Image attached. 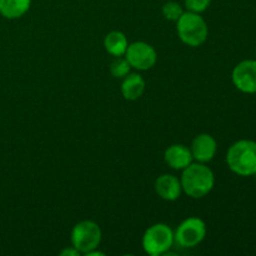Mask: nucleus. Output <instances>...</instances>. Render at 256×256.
Masks as SVG:
<instances>
[{
  "instance_id": "nucleus-16",
  "label": "nucleus",
  "mask_w": 256,
  "mask_h": 256,
  "mask_svg": "<svg viewBox=\"0 0 256 256\" xmlns=\"http://www.w3.org/2000/svg\"><path fill=\"white\" fill-rule=\"evenodd\" d=\"M130 64L125 58L118 56L110 64V72L114 78H125L130 72Z\"/></svg>"
},
{
  "instance_id": "nucleus-7",
  "label": "nucleus",
  "mask_w": 256,
  "mask_h": 256,
  "mask_svg": "<svg viewBox=\"0 0 256 256\" xmlns=\"http://www.w3.org/2000/svg\"><path fill=\"white\" fill-rule=\"evenodd\" d=\"M125 59L136 70H149L156 64L158 54L154 48L144 42H135L128 45Z\"/></svg>"
},
{
  "instance_id": "nucleus-1",
  "label": "nucleus",
  "mask_w": 256,
  "mask_h": 256,
  "mask_svg": "<svg viewBox=\"0 0 256 256\" xmlns=\"http://www.w3.org/2000/svg\"><path fill=\"white\" fill-rule=\"evenodd\" d=\"M182 189L192 199H202L212 190L215 176L212 170L202 162H192L182 170Z\"/></svg>"
},
{
  "instance_id": "nucleus-14",
  "label": "nucleus",
  "mask_w": 256,
  "mask_h": 256,
  "mask_svg": "<svg viewBox=\"0 0 256 256\" xmlns=\"http://www.w3.org/2000/svg\"><path fill=\"white\" fill-rule=\"evenodd\" d=\"M128 38L122 32H112L105 36L104 48L110 55L118 58L125 55L128 49Z\"/></svg>"
},
{
  "instance_id": "nucleus-10",
  "label": "nucleus",
  "mask_w": 256,
  "mask_h": 256,
  "mask_svg": "<svg viewBox=\"0 0 256 256\" xmlns=\"http://www.w3.org/2000/svg\"><path fill=\"white\" fill-rule=\"evenodd\" d=\"M155 192L166 202H175L182 195V182L176 176L172 174H162L155 182Z\"/></svg>"
},
{
  "instance_id": "nucleus-11",
  "label": "nucleus",
  "mask_w": 256,
  "mask_h": 256,
  "mask_svg": "<svg viewBox=\"0 0 256 256\" xmlns=\"http://www.w3.org/2000/svg\"><path fill=\"white\" fill-rule=\"evenodd\" d=\"M164 160L172 169L184 170L194 159L189 148L182 144H174L165 150Z\"/></svg>"
},
{
  "instance_id": "nucleus-9",
  "label": "nucleus",
  "mask_w": 256,
  "mask_h": 256,
  "mask_svg": "<svg viewBox=\"0 0 256 256\" xmlns=\"http://www.w3.org/2000/svg\"><path fill=\"white\" fill-rule=\"evenodd\" d=\"M218 144L216 140L210 134H199L194 138L190 146L192 159L196 160L198 162H209L214 159L216 154Z\"/></svg>"
},
{
  "instance_id": "nucleus-17",
  "label": "nucleus",
  "mask_w": 256,
  "mask_h": 256,
  "mask_svg": "<svg viewBox=\"0 0 256 256\" xmlns=\"http://www.w3.org/2000/svg\"><path fill=\"white\" fill-rule=\"evenodd\" d=\"M210 4H212V0H185V6L188 12H198V14L205 12L210 6Z\"/></svg>"
},
{
  "instance_id": "nucleus-6",
  "label": "nucleus",
  "mask_w": 256,
  "mask_h": 256,
  "mask_svg": "<svg viewBox=\"0 0 256 256\" xmlns=\"http://www.w3.org/2000/svg\"><path fill=\"white\" fill-rule=\"evenodd\" d=\"M206 236V225L198 216L185 219L174 232V242L180 248L192 249L198 246Z\"/></svg>"
},
{
  "instance_id": "nucleus-18",
  "label": "nucleus",
  "mask_w": 256,
  "mask_h": 256,
  "mask_svg": "<svg viewBox=\"0 0 256 256\" xmlns=\"http://www.w3.org/2000/svg\"><path fill=\"white\" fill-rule=\"evenodd\" d=\"M62 256H79L80 252L75 249L74 246L69 248V249H64L62 252H60Z\"/></svg>"
},
{
  "instance_id": "nucleus-15",
  "label": "nucleus",
  "mask_w": 256,
  "mask_h": 256,
  "mask_svg": "<svg viewBox=\"0 0 256 256\" xmlns=\"http://www.w3.org/2000/svg\"><path fill=\"white\" fill-rule=\"evenodd\" d=\"M182 12L184 10H182V5L176 2H168L162 5V15L165 19L170 20V22H178Z\"/></svg>"
},
{
  "instance_id": "nucleus-5",
  "label": "nucleus",
  "mask_w": 256,
  "mask_h": 256,
  "mask_svg": "<svg viewBox=\"0 0 256 256\" xmlns=\"http://www.w3.org/2000/svg\"><path fill=\"white\" fill-rule=\"evenodd\" d=\"M102 236V229L96 222L92 220H82L72 228V245L80 254L85 255L99 248Z\"/></svg>"
},
{
  "instance_id": "nucleus-4",
  "label": "nucleus",
  "mask_w": 256,
  "mask_h": 256,
  "mask_svg": "<svg viewBox=\"0 0 256 256\" xmlns=\"http://www.w3.org/2000/svg\"><path fill=\"white\" fill-rule=\"evenodd\" d=\"M142 244L146 254L152 256L166 254L174 244V232L166 224H154L144 232Z\"/></svg>"
},
{
  "instance_id": "nucleus-2",
  "label": "nucleus",
  "mask_w": 256,
  "mask_h": 256,
  "mask_svg": "<svg viewBox=\"0 0 256 256\" xmlns=\"http://www.w3.org/2000/svg\"><path fill=\"white\" fill-rule=\"evenodd\" d=\"M229 169L240 176L256 175V142L239 140L229 148L226 154Z\"/></svg>"
},
{
  "instance_id": "nucleus-8",
  "label": "nucleus",
  "mask_w": 256,
  "mask_h": 256,
  "mask_svg": "<svg viewBox=\"0 0 256 256\" xmlns=\"http://www.w3.org/2000/svg\"><path fill=\"white\" fill-rule=\"evenodd\" d=\"M235 88L245 94L256 92V60H242L232 74Z\"/></svg>"
},
{
  "instance_id": "nucleus-3",
  "label": "nucleus",
  "mask_w": 256,
  "mask_h": 256,
  "mask_svg": "<svg viewBox=\"0 0 256 256\" xmlns=\"http://www.w3.org/2000/svg\"><path fill=\"white\" fill-rule=\"evenodd\" d=\"M176 24L178 34L184 44L196 48L206 42L209 35L208 24L198 12H184Z\"/></svg>"
},
{
  "instance_id": "nucleus-12",
  "label": "nucleus",
  "mask_w": 256,
  "mask_h": 256,
  "mask_svg": "<svg viewBox=\"0 0 256 256\" xmlns=\"http://www.w3.org/2000/svg\"><path fill=\"white\" fill-rule=\"evenodd\" d=\"M145 92V80L140 74H128L122 82V94L124 99L134 102Z\"/></svg>"
},
{
  "instance_id": "nucleus-13",
  "label": "nucleus",
  "mask_w": 256,
  "mask_h": 256,
  "mask_svg": "<svg viewBox=\"0 0 256 256\" xmlns=\"http://www.w3.org/2000/svg\"><path fill=\"white\" fill-rule=\"evenodd\" d=\"M32 0H0V14L6 19H19L29 10Z\"/></svg>"
}]
</instances>
